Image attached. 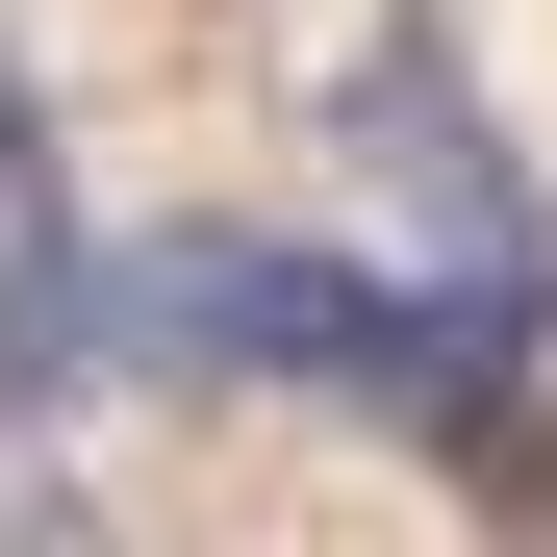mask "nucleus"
<instances>
[{"instance_id": "f257e3e1", "label": "nucleus", "mask_w": 557, "mask_h": 557, "mask_svg": "<svg viewBox=\"0 0 557 557\" xmlns=\"http://www.w3.org/2000/svg\"><path fill=\"white\" fill-rule=\"evenodd\" d=\"M76 381H127V330H102V228L26 203V253H0V406H76Z\"/></svg>"}, {"instance_id": "f03ea898", "label": "nucleus", "mask_w": 557, "mask_h": 557, "mask_svg": "<svg viewBox=\"0 0 557 557\" xmlns=\"http://www.w3.org/2000/svg\"><path fill=\"white\" fill-rule=\"evenodd\" d=\"M51 203V102H26V51H0V228Z\"/></svg>"}]
</instances>
